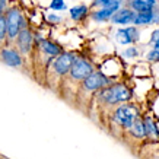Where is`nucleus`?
Masks as SVG:
<instances>
[{
    "instance_id": "nucleus-1",
    "label": "nucleus",
    "mask_w": 159,
    "mask_h": 159,
    "mask_svg": "<svg viewBox=\"0 0 159 159\" xmlns=\"http://www.w3.org/2000/svg\"><path fill=\"white\" fill-rule=\"evenodd\" d=\"M130 97V91L127 89V86L121 85V83H117V85H112V86H105L99 92V98L105 104H110V105L129 101Z\"/></svg>"
},
{
    "instance_id": "nucleus-2",
    "label": "nucleus",
    "mask_w": 159,
    "mask_h": 159,
    "mask_svg": "<svg viewBox=\"0 0 159 159\" xmlns=\"http://www.w3.org/2000/svg\"><path fill=\"white\" fill-rule=\"evenodd\" d=\"M6 19V29H7V37L10 39H13L18 37L20 31L25 28V20L24 16L20 13L19 9L16 7H12V9L7 10V13L5 16Z\"/></svg>"
},
{
    "instance_id": "nucleus-3",
    "label": "nucleus",
    "mask_w": 159,
    "mask_h": 159,
    "mask_svg": "<svg viewBox=\"0 0 159 159\" xmlns=\"http://www.w3.org/2000/svg\"><path fill=\"white\" fill-rule=\"evenodd\" d=\"M137 118V110L133 105H121L114 112V121L124 129H130Z\"/></svg>"
},
{
    "instance_id": "nucleus-4",
    "label": "nucleus",
    "mask_w": 159,
    "mask_h": 159,
    "mask_svg": "<svg viewBox=\"0 0 159 159\" xmlns=\"http://www.w3.org/2000/svg\"><path fill=\"white\" fill-rule=\"evenodd\" d=\"M93 72L92 64L85 58H75L72 67L69 70V75L73 80H85L91 73Z\"/></svg>"
},
{
    "instance_id": "nucleus-5",
    "label": "nucleus",
    "mask_w": 159,
    "mask_h": 159,
    "mask_svg": "<svg viewBox=\"0 0 159 159\" xmlns=\"http://www.w3.org/2000/svg\"><path fill=\"white\" fill-rule=\"evenodd\" d=\"M82 82H83L82 83L83 89L93 92V91H101V89H104L105 86H108L110 80H108V77H107L104 73L92 72L85 80H82Z\"/></svg>"
},
{
    "instance_id": "nucleus-6",
    "label": "nucleus",
    "mask_w": 159,
    "mask_h": 159,
    "mask_svg": "<svg viewBox=\"0 0 159 159\" xmlns=\"http://www.w3.org/2000/svg\"><path fill=\"white\" fill-rule=\"evenodd\" d=\"M75 58L76 57L72 53H61L60 56H57L53 63V69L56 72V75H58V76L67 75L70 67H72L73 61H75Z\"/></svg>"
},
{
    "instance_id": "nucleus-7",
    "label": "nucleus",
    "mask_w": 159,
    "mask_h": 159,
    "mask_svg": "<svg viewBox=\"0 0 159 159\" xmlns=\"http://www.w3.org/2000/svg\"><path fill=\"white\" fill-rule=\"evenodd\" d=\"M0 58H2V61L5 63V64H7L10 67H19V66H22V63H24L19 51L15 48H9V47L2 48Z\"/></svg>"
},
{
    "instance_id": "nucleus-8",
    "label": "nucleus",
    "mask_w": 159,
    "mask_h": 159,
    "mask_svg": "<svg viewBox=\"0 0 159 159\" xmlns=\"http://www.w3.org/2000/svg\"><path fill=\"white\" fill-rule=\"evenodd\" d=\"M18 48H19L20 54H28L32 48V41H34V37L31 34V31L28 28H24L18 34Z\"/></svg>"
},
{
    "instance_id": "nucleus-9",
    "label": "nucleus",
    "mask_w": 159,
    "mask_h": 159,
    "mask_svg": "<svg viewBox=\"0 0 159 159\" xmlns=\"http://www.w3.org/2000/svg\"><path fill=\"white\" fill-rule=\"evenodd\" d=\"M136 18V13L133 10L130 9H118L116 13L112 15V24L116 25H129V24H133V20Z\"/></svg>"
},
{
    "instance_id": "nucleus-10",
    "label": "nucleus",
    "mask_w": 159,
    "mask_h": 159,
    "mask_svg": "<svg viewBox=\"0 0 159 159\" xmlns=\"http://www.w3.org/2000/svg\"><path fill=\"white\" fill-rule=\"evenodd\" d=\"M139 38V32L134 26H129V28H124V29H120L117 32V41L120 44H130V43H134L137 41Z\"/></svg>"
},
{
    "instance_id": "nucleus-11",
    "label": "nucleus",
    "mask_w": 159,
    "mask_h": 159,
    "mask_svg": "<svg viewBox=\"0 0 159 159\" xmlns=\"http://www.w3.org/2000/svg\"><path fill=\"white\" fill-rule=\"evenodd\" d=\"M39 41V48L43 50V53H45L50 57H57L61 54V48L58 47L56 43L50 41V39H38Z\"/></svg>"
},
{
    "instance_id": "nucleus-12",
    "label": "nucleus",
    "mask_w": 159,
    "mask_h": 159,
    "mask_svg": "<svg viewBox=\"0 0 159 159\" xmlns=\"http://www.w3.org/2000/svg\"><path fill=\"white\" fill-rule=\"evenodd\" d=\"M131 9L143 13V12H150L156 6V0H131L130 2Z\"/></svg>"
},
{
    "instance_id": "nucleus-13",
    "label": "nucleus",
    "mask_w": 159,
    "mask_h": 159,
    "mask_svg": "<svg viewBox=\"0 0 159 159\" xmlns=\"http://www.w3.org/2000/svg\"><path fill=\"white\" fill-rule=\"evenodd\" d=\"M121 2L123 0H93V6H99L102 9H110L112 12H117L120 9L121 6Z\"/></svg>"
},
{
    "instance_id": "nucleus-14",
    "label": "nucleus",
    "mask_w": 159,
    "mask_h": 159,
    "mask_svg": "<svg viewBox=\"0 0 159 159\" xmlns=\"http://www.w3.org/2000/svg\"><path fill=\"white\" fill-rule=\"evenodd\" d=\"M155 20V13L150 12H143V13H136V18L133 20L134 25H149Z\"/></svg>"
},
{
    "instance_id": "nucleus-15",
    "label": "nucleus",
    "mask_w": 159,
    "mask_h": 159,
    "mask_svg": "<svg viewBox=\"0 0 159 159\" xmlns=\"http://www.w3.org/2000/svg\"><path fill=\"white\" fill-rule=\"evenodd\" d=\"M114 13H116V12H112V10H110V9H99L92 13V19L97 20V22H105V20L111 19Z\"/></svg>"
},
{
    "instance_id": "nucleus-16",
    "label": "nucleus",
    "mask_w": 159,
    "mask_h": 159,
    "mask_svg": "<svg viewBox=\"0 0 159 159\" xmlns=\"http://www.w3.org/2000/svg\"><path fill=\"white\" fill-rule=\"evenodd\" d=\"M88 13V6L85 5H79V6H75L70 9V18L73 20H80L83 19Z\"/></svg>"
},
{
    "instance_id": "nucleus-17",
    "label": "nucleus",
    "mask_w": 159,
    "mask_h": 159,
    "mask_svg": "<svg viewBox=\"0 0 159 159\" xmlns=\"http://www.w3.org/2000/svg\"><path fill=\"white\" fill-rule=\"evenodd\" d=\"M130 133L131 136H134V137H145V127H143V121L139 120V118H136L134 123L131 124L130 127Z\"/></svg>"
},
{
    "instance_id": "nucleus-18",
    "label": "nucleus",
    "mask_w": 159,
    "mask_h": 159,
    "mask_svg": "<svg viewBox=\"0 0 159 159\" xmlns=\"http://www.w3.org/2000/svg\"><path fill=\"white\" fill-rule=\"evenodd\" d=\"M143 127H145V134H158V130H156V127H155L153 121L150 120V118H145L143 121Z\"/></svg>"
},
{
    "instance_id": "nucleus-19",
    "label": "nucleus",
    "mask_w": 159,
    "mask_h": 159,
    "mask_svg": "<svg viewBox=\"0 0 159 159\" xmlns=\"http://www.w3.org/2000/svg\"><path fill=\"white\" fill-rule=\"evenodd\" d=\"M7 35V29H6V19L3 15H0V41H3Z\"/></svg>"
},
{
    "instance_id": "nucleus-20",
    "label": "nucleus",
    "mask_w": 159,
    "mask_h": 159,
    "mask_svg": "<svg viewBox=\"0 0 159 159\" xmlns=\"http://www.w3.org/2000/svg\"><path fill=\"white\" fill-rule=\"evenodd\" d=\"M50 9H53V10H64L66 9V3H64V0H53V2L50 3Z\"/></svg>"
},
{
    "instance_id": "nucleus-21",
    "label": "nucleus",
    "mask_w": 159,
    "mask_h": 159,
    "mask_svg": "<svg viewBox=\"0 0 159 159\" xmlns=\"http://www.w3.org/2000/svg\"><path fill=\"white\" fill-rule=\"evenodd\" d=\"M148 58L150 61H159V48H153L148 54Z\"/></svg>"
},
{
    "instance_id": "nucleus-22",
    "label": "nucleus",
    "mask_w": 159,
    "mask_h": 159,
    "mask_svg": "<svg viewBox=\"0 0 159 159\" xmlns=\"http://www.w3.org/2000/svg\"><path fill=\"white\" fill-rule=\"evenodd\" d=\"M152 43L155 44V48H159V31H155L152 35Z\"/></svg>"
},
{
    "instance_id": "nucleus-23",
    "label": "nucleus",
    "mask_w": 159,
    "mask_h": 159,
    "mask_svg": "<svg viewBox=\"0 0 159 159\" xmlns=\"http://www.w3.org/2000/svg\"><path fill=\"white\" fill-rule=\"evenodd\" d=\"M124 56L125 57H136L137 56V50L136 48H129L124 51Z\"/></svg>"
},
{
    "instance_id": "nucleus-24",
    "label": "nucleus",
    "mask_w": 159,
    "mask_h": 159,
    "mask_svg": "<svg viewBox=\"0 0 159 159\" xmlns=\"http://www.w3.org/2000/svg\"><path fill=\"white\" fill-rule=\"evenodd\" d=\"M48 20H51V22H60V20H61V18H58V16H56V15H50Z\"/></svg>"
},
{
    "instance_id": "nucleus-25",
    "label": "nucleus",
    "mask_w": 159,
    "mask_h": 159,
    "mask_svg": "<svg viewBox=\"0 0 159 159\" xmlns=\"http://www.w3.org/2000/svg\"><path fill=\"white\" fill-rule=\"evenodd\" d=\"M6 3H7L6 0H0V15L3 13V10L6 9Z\"/></svg>"
}]
</instances>
